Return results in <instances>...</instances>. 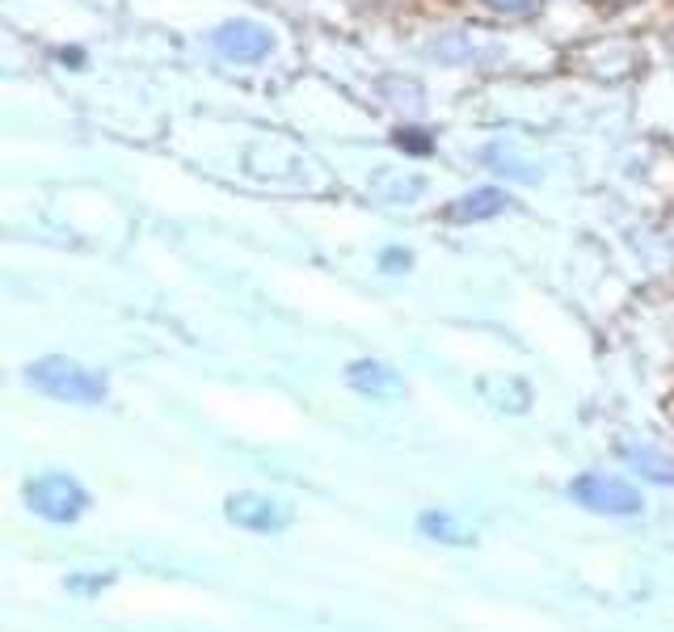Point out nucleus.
<instances>
[{
    "instance_id": "obj_1",
    "label": "nucleus",
    "mask_w": 674,
    "mask_h": 632,
    "mask_svg": "<svg viewBox=\"0 0 674 632\" xmlns=\"http://www.w3.org/2000/svg\"><path fill=\"white\" fill-rule=\"evenodd\" d=\"M25 380L39 388L51 401H67V405H102L110 397V385L102 371H93L85 362L67 359V355H46L25 367Z\"/></svg>"
},
{
    "instance_id": "obj_2",
    "label": "nucleus",
    "mask_w": 674,
    "mask_h": 632,
    "mask_svg": "<svg viewBox=\"0 0 674 632\" xmlns=\"http://www.w3.org/2000/svg\"><path fill=\"white\" fill-rule=\"evenodd\" d=\"M25 506L39 515L43 523H55V527H67V523H81L89 515L93 494L76 481L72 473H39L34 481H25Z\"/></svg>"
},
{
    "instance_id": "obj_3",
    "label": "nucleus",
    "mask_w": 674,
    "mask_h": 632,
    "mask_svg": "<svg viewBox=\"0 0 674 632\" xmlns=\"http://www.w3.org/2000/svg\"><path fill=\"white\" fill-rule=\"evenodd\" d=\"M569 497L590 510V515H607V519H632L645 510V497L641 489L624 481V476H607V473H582L569 481Z\"/></svg>"
},
{
    "instance_id": "obj_4",
    "label": "nucleus",
    "mask_w": 674,
    "mask_h": 632,
    "mask_svg": "<svg viewBox=\"0 0 674 632\" xmlns=\"http://www.w3.org/2000/svg\"><path fill=\"white\" fill-rule=\"evenodd\" d=\"M224 519L241 531H253V536H278L295 523L292 502L283 497L257 494V489H241V494L224 497Z\"/></svg>"
},
{
    "instance_id": "obj_5",
    "label": "nucleus",
    "mask_w": 674,
    "mask_h": 632,
    "mask_svg": "<svg viewBox=\"0 0 674 632\" xmlns=\"http://www.w3.org/2000/svg\"><path fill=\"white\" fill-rule=\"evenodd\" d=\"M211 46L232 64H262L274 51V34H270V25L253 22V18H232V22L215 25Z\"/></svg>"
},
{
    "instance_id": "obj_6",
    "label": "nucleus",
    "mask_w": 674,
    "mask_h": 632,
    "mask_svg": "<svg viewBox=\"0 0 674 632\" xmlns=\"http://www.w3.org/2000/svg\"><path fill=\"white\" fill-rule=\"evenodd\" d=\"M346 385L371 401H392L404 392V376L383 359H355L346 367Z\"/></svg>"
},
{
    "instance_id": "obj_7",
    "label": "nucleus",
    "mask_w": 674,
    "mask_h": 632,
    "mask_svg": "<svg viewBox=\"0 0 674 632\" xmlns=\"http://www.w3.org/2000/svg\"><path fill=\"white\" fill-rule=\"evenodd\" d=\"M510 207V194L506 190H497V186H476L468 194H460V199H451L443 207V220L447 224H481V220H494Z\"/></svg>"
},
{
    "instance_id": "obj_8",
    "label": "nucleus",
    "mask_w": 674,
    "mask_h": 632,
    "mask_svg": "<svg viewBox=\"0 0 674 632\" xmlns=\"http://www.w3.org/2000/svg\"><path fill=\"white\" fill-rule=\"evenodd\" d=\"M418 531L434 544H447V548H472L476 544V531L460 515H451L447 506H430L418 515Z\"/></svg>"
},
{
    "instance_id": "obj_9",
    "label": "nucleus",
    "mask_w": 674,
    "mask_h": 632,
    "mask_svg": "<svg viewBox=\"0 0 674 632\" xmlns=\"http://www.w3.org/2000/svg\"><path fill=\"white\" fill-rule=\"evenodd\" d=\"M620 455H624V464H629L632 473H641L653 485H674V455L657 452L650 443H624Z\"/></svg>"
},
{
    "instance_id": "obj_10",
    "label": "nucleus",
    "mask_w": 674,
    "mask_h": 632,
    "mask_svg": "<svg viewBox=\"0 0 674 632\" xmlns=\"http://www.w3.org/2000/svg\"><path fill=\"white\" fill-rule=\"evenodd\" d=\"M72 594H81V599H89V594H102L106 587H114V573L106 569V573H93V569H81V573H67L64 582Z\"/></svg>"
},
{
    "instance_id": "obj_11",
    "label": "nucleus",
    "mask_w": 674,
    "mask_h": 632,
    "mask_svg": "<svg viewBox=\"0 0 674 632\" xmlns=\"http://www.w3.org/2000/svg\"><path fill=\"white\" fill-rule=\"evenodd\" d=\"M392 144H397L401 152H409V157H426V152H434V139H430V131H422V127H397Z\"/></svg>"
},
{
    "instance_id": "obj_12",
    "label": "nucleus",
    "mask_w": 674,
    "mask_h": 632,
    "mask_svg": "<svg viewBox=\"0 0 674 632\" xmlns=\"http://www.w3.org/2000/svg\"><path fill=\"white\" fill-rule=\"evenodd\" d=\"M409 266H413V253H409V249H383L380 253L383 274H401V271H409Z\"/></svg>"
},
{
    "instance_id": "obj_13",
    "label": "nucleus",
    "mask_w": 674,
    "mask_h": 632,
    "mask_svg": "<svg viewBox=\"0 0 674 632\" xmlns=\"http://www.w3.org/2000/svg\"><path fill=\"white\" fill-rule=\"evenodd\" d=\"M489 9H502V13H527L531 9V0H485Z\"/></svg>"
}]
</instances>
